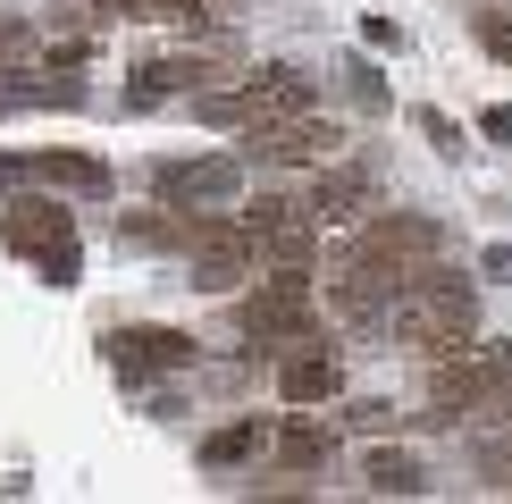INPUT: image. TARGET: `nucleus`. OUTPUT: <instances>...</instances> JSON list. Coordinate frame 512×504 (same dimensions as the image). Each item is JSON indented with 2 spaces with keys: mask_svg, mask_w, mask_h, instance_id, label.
Wrapping results in <instances>:
<instances>
[{
  "mask_svg": "<svg viewBox=\"0 0 512 504\" xmlns=\"http://www.w3.org/2000/svg\"><path fill=\"white\" fill-rule=\"evenodd\" d=\"M403 286H412L403 328H412V345H429V362L454 353V345H479V294H471V278H454V269H412Z\"/></svg>",
  "mask_w": 512,
  "mask_h": 504,
  "instance_id": "f257e3e1",
  "label": "nucleus"
},
{
  "mask_svg": "<svg viewBox=\"0 0 512 504\" xmlns=\"http://www.w3.org/2000/svg\"><path fill=\"white\" fill-rule=\"evenodd\" d=\"M202 126H244V135H261V126L311 110V76L303 68H252L244 84H227V93H202L194 101Z\"/></svg>",
  "mask_w": 512,
  "mask_h": 504,
  "instance_id": "f03ea898",
  "label": "nucleus"
},
{
  "mask_svg": "<svg viewBox=\"0 0 512 504\" xmlns=\"http://www.w3.org/2000/svg\"><path fill=\"white\" fill-rule=\"evenodd\" d=\"M244 244H252V261H269V269H303L311 261V202H294V194L244 202Z\"/></svg>",
  "mask_w": 512,
  "mask_h": 504,
  "instance_id": "7ed1b4c3",
  "label": "nucleus"
},
{
  "mask_svg": "<svg viewBox=\"0 0 512 504\" xmlns=\"http://www.w3.org/2000/svg\"><path fill=\"white\" fill-rule=\"evenodd\" d=\"M353 261L387 269V278L403 286V278H412V269H429V261H437V227L420 219V210H387V219H370V227H361Z\"/></svg>",
  "mask_w": 512,
  "mask_h": 504,
  "instance_id": "20e7f679",
  "label": "nucleus"
},
{
  "mask_svg": "<svg viewBox=\"0 0 512 504\" xmlns=\"http://www.w3.org/2000/svg\"><path fill=\"white\" fill-rule=\"evenodd\" d=\"M244 336H252V345H303V336H311L303 269H277L269 286H252V294H244Z\"/></svg>",
  "mask_w": 512,
  "mask_h": 504,
  "instance_id": "39448f33",
  "label": "nucleus"
},
{
  "mask_svg": "<svg viewBox=\"0 0 512 504\" xmlns=\"http://www.w3.org/2000/svg\"><path fill=\"white\" fill-rule=\"evenodd\" d=\"M504 362H512V353H471V345L437 353V378H429V412H420V420H454V412H471L479 395H496Z\"/></svg>",
  "mask_w": 512,
  "mask_h": 504,
  "instance_id": "423d86ee",
  "label": "nucleus"
},
{
  "mask_svg": "<svg viewBox=\"0 0 512 504\" xmlns=\"http://www.w3.org/2000/svg\"><path fill=\"white\" fill-rule=\"evenodd\" d=\"M152 194L168 210H227L236 202V160L210 152V160H160L152 168Z\"/></svg>",
  "mask_w": 512,
  "mask_h": 504,
  "instance_id": "0eeeda50",
  "label": "nucleus"
},
{
  "mask_svg": "<svg viewBox=\"0 0 512 504\" xmlns=\"http://www.w3.org/2000/svg\"><path fill=\"white\" fill-rule=\"evenodd\" d=\"M9 244H17V252H42L51 286H68V278H76V227H68V210H51V202H17Z\"/></svg>",
  "mask_w": 512,
  "mask_h": 504,
  "instance_id": "6e6552de",
  "label": "nucleus"
},
{
  "mask_svg": "<svg viewBox=\"0 0 512 504\" xmlns=\"http://www.w3.org/2000/svg\"><path fill=\"white\" fill-rule=\"evenodd\" d=\"M244 269H252L244 227L202 219V227H194V286H202V294H227V286H244Z\"/></svg>",
  "mask_w": 512,
  "mask_h": 504,
  "instance_id": "1a4fd4ad",
  "label": "nucleus"
},
{
  "mask_svg": "<svg viewBox=\"0 0 512 504\" xmlns=\"http://www.w3.org/2000/svg\"><path fill=\"white\" fill-rule=\"evenodd\" d=\"M194 336H185V328H118L110 336V362L126 370V378H143V370H185V362H194Z\"/></svg>",
  "mask_w": 512,
  "mask_h": 504,
  "instance_id": "9d476101",
  "label": "nucleus"
},
{
  "mask_svg": "<svg viewBox=\"0 0 512 504\" xmlns=\"http://www.w3.org/2000/svg\"><path fill=\"white\" fill-rule=\"evenodd\" d=\"M336 143H345V135H336L328 118H311V110H294V118L261 126V160H269V168H311V160H328Z\"/></svg>",
  "mask_w": 512,
  "mask_h": 504,
  "instance_id": "9b49d317",
  "label": "nucleus"
},
{
  "mask_svg": "<svg viewBox=\"0 0 512 504\" xmlns=\"http://www.w3.org/2000/svg\"><path fill=\"white\" fill-rule=\"evenodd\" d=\"M277 395H286V404H336V395H345V362L303 336V353L277 362Z\"/></svg>",
  "mask_w": 512,
  "mask_h": 504,
  "instance_id": "f8f14e48",
  "label": "nucleus"
},
{
  "mask_svg": "<svg viewBox=\"0 0 512 504\" xmlns=\"http://www.w3.org/2000/svg\"><path fill=\"white\" fill-rule=\"evenodd\" d=\"M370 210V168H328L311 194V227H353Z\"/></svg>",
  "mask_w": 512,
  "mask_h": 504,
  "instance_id": "ddd939ff",
  "label": "nucleus"
},
{
  "mask_svg": "<svg viewBox=\"0 0 512 504\" xmlns=\"http://www.w3.org/2000/svg\"><path fill=\"white\" fill-rule=\"evenodd\" d=\"M194 76H210V59H185V51H168V59H143V68H135V84H126V110H152V101L185 93Z\"/></svg>",
  "mask_w": 512,
  "mask_h": 504,
  "instance_id": "4468645a",
  "label": "nucleus"
},
{
  "mask_svg": "<svg viewBox=\"0 0 512 504\" xmlns=\"http://www.w3.org/2000/svg\"><path fill=\"white\" fill-rule=\"evenodd\" d=\"M34 177L68 185V194H110V160H93V152H34Z\"/></svg>",
  "mask_w": 512,
  "mask_h": 504,
  "instance_id": "2eb2a0df",
  "label": "nucleus"
},
{
  "mask_svg": "<svg viewBox=\"0 0 512 504\" xmlns=\"http://www.w3.org/2000/svg\"><path fill=\"white\" fill-rule=\"evenodd\" d=\"M361 479H370L378 496H420V488H429V471H420V462L403 454V446H378V454H361Z\"/></svg>",
  "mask_w": 512,
  "mask_h": 504,
  "instance_id": "dca6fc26",
  "label": "nucleus"
},
{
  "mask_svg": "<svg viewBox=\"0 0 512 504\" xmlns=\"http://www.w3.org/2000/svg\"><path fill=\"white\" fill-rule=\"evenodd\" d=\"M328 454H336V437H328V429H294V420L277 429V462H286V471H319Z\"/></svg>",
  "mask_w": 512,
  "mask_h": 504,
  "instance_id": "f3484780",
  "label": "nucleus"
},
{
  "mask_svg": "<svg viewBox=\"0 0 512 504\" xmlns=\"http://www.w3.org/2000/svg\"><path fill=\"white\" fill-rule=\"evenodd\" d=\"M252 446H261V429H252V420H236V429L202 437V471H227V462H244Z\"/></svg>",
  "mask_w": 512,
  "mask_h": 504,
  "instance_id": "a211bd4d",
  "label": "nucleus"
},
{
  "mask_svg": "<svg viewBox=\"0 0 512 504\" xmlns=\"http://www.w3.org/2000/svg\"><path fill=\"white\" fill-rule=\"evenodd\" d=\"M471 34H479V51L512 59V17H504V9H479V26H471Z\"/></svg>",
  "mask_w": 512,
  "mask_h": 504,
  "instance_id": "6ab92c4d",
  "label": "nucleus"
},
{
  "mask_svg": "<svg viewBox=\"0 0 512 504\" xmlns=\"http://www.w3.org/2000/svg\"><path fill=\"white\" fill-rule=\"evenodd\" d=\"M353 93H361V110H387V84H378L370 68H353Z\"/></svg>",
  "mask_w": 512,
  "mask_h": 504,
  "instance_id": "aec40b11",
  "label": "nucleus"
},
{
  "mask_svg": "<svg viewBox=\"0 0 512 504\" xmlns=\"http://www.w3.org/2000/svg\"><path fill=\"white\" fill-rule=\"evenodd\" d=\"M479 126H487V143H512V110H487Z\"/></svg>",
  "mask_w": 512,
  "mask_h": 504,
  "instance_id": "412c9836",
  "label": "nucleus"
},
{
  "mask_svg": "<svg viewBox=\"0 0 512 504\" xmlns=\"http://www.w3.org/2000/svg\"><path fill=\"white\" fill-rule=\"evenodd\" d=\"M496 387H504V412H512V362H504V378H496Z\"/></svg>",
  "mask_w": 512,
  "mask_h": 504,
  "instance_id": "4be33fe9",
  "label": "nucleus"
}]
</instances>
